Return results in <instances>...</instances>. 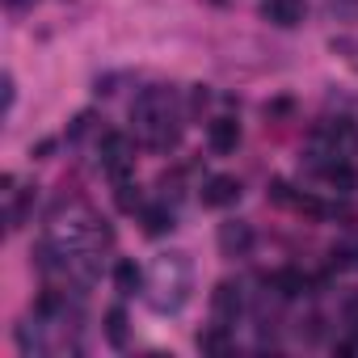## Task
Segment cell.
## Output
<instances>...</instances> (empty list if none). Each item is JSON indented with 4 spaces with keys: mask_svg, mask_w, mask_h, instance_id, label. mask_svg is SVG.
<instances>
[{
    "mask_svg": "<svg viewBox=\"0 0 358 358\" xmlns=\"http://www.w3.org/2000/svg\"><path fill=\"white\" fill-rule=\"evenodd\" d=\"M291 110H295V101H291V97H278V101L266 106V118H282V114H291Z\"/></svg>",
    "mask_w": 358,
    "mask_h": 358,
    "instance_id": "cell-18",
    "label": "cell"
},
{
    "mask_svg": "<svg viewBox=\"0 0 358 358\" xmlns=\"http://www.w3.org/2000/svg\"><path fill=\"white\" fill-rule=\"evenodd\" d=\"M114 287H118L122 295H135V291H143V270H139L131 257H122V262L114 266Z\"/></svg>",
    "mask_w": 358,
    "mask_h": 358,
    "instance_id": "cell-9",
    "label": "cell"
},
{
    "mask_svg": "<svg viewBox=\"0 0 358 358\" xmlns=\"http://www.w3.org/2000/svg\"><path fill=\"white\" fill-rule=\"evenodd\" d=\"M17 345H22V354H34V350H43V341H38V329L22 324V329H17Z\"/></svg>",
    "mask_w": 358,
    "mask_h": 358,
    "instance_id": "cell-16",
    "label": "cell"
},
{
    "mask_svg": "<svg viewBox=\"0 0 358 358\" xmlns=\"http://www.w3.org/2000/svg\"><path fill=\"white\" fill-rule=\"evenodd\" d=\"M143 232H148V236L173 232V211H169V207H143Z\"/></svg>",
    "mask_w": 358,
    "mask_h": 358,
    "instance_id": "cell-11",
    "label": "cell"
},
{
    "mask_svg": "<svg viewBox=\"0 0 358 358\" xmlns=\"http://www.w3.org/2000/svg\"><path fill=\"white\" fill-rule=\"evenodd\" d=\"M241 199V182L228 173H215L203 182V207H232Z\"/></svg>",
    "mask_w": 358,
    "mask_h": 358,
    "instance_id": "cell-4",
    "label": "cell"
},
{
    "mask_svg": "<svg viewBox=\"0 0 358 358\" xmlns=\"http://www.w3.org/2000/svg\"><path fill=\"white\" fill-rule=\"evenodd\" d=\"M131 160H135L131 139H127V135H118V131H110V135L101 139V169L114 177V182H122L127 169H131Z\"/></svg>",
    "mask_w": 358,
    "mask_h": 358,
    "instance_id": "cell-2",
    "label": "cell"
},
{
    "mask_svg": "<svg viewBox=\"0 0 358 358\" xmlns=\"http://www.w3.org/2000/svg\"><path fill=\"white\" fill-rule=\"evenodd\" d=\"M211 312H215L224 324H236V316L245 312V291H241V282H220V287L211 291Z\"/></svg>",
    "mask_w": 358,
    "mask_h": 358,
    "instance_id": "cell-3",
    "label": "cell"
},
{
    "mask_svg": "<svg viewBox=\"0 0 358 358\" xmlns=\"http://www.w3.org/2000/svg\"><path fill=\"white\" fill-rule=\"evenodd\" d=\"M5 5H9V9H13V13H30V9H34V5H38V0H5Z\"/></svg>",
    "mask_w": 358,
    "mask_h": 358,
    "instance_id": "cell-21",
    "label": "cell"
},
{
    "mask_svg": "<svg viewBox=\"0 0 358 358\" xmlns=\"http://www.w3.org/2000/svg\"><path fill=\"white\" fill-rule=\"evenodd\" d=\"M215 5H224V0H215Z\"/></svg>",
    "mask_w": 358,
    "mask_h": 358,
    "instance_id": "cell-24",
    "label": "cell"
},
{
    "mask_svg": "<svg viewBox=\"0 0 358 358\" xmlns=\"http://www.w3.org/2000/svg\"><path fill=\"white\" fill-rule=\"evenodd\" d=\"M13 97H17V89H13V76H5V110H13Z\"/></svg>",
    "mask_w": 358,
    "mask_h": 358,
    "instance_id": "cell-22",
    "label": "cell"
},
{
    "mask_svg": "<svg viewBox=\"0 0 358 358\" xmlns=\"http://www.w3.org/2000/svg\"><path fill=\"white\" fill-rule=\"evenodd\" d=\"M106 341L118 345V350L127 345V312H122V308H110V312H106Z\"/></svg>",
    "mask_w": 358,
    "mask_h": 358,
    "instance_id": "cell-12",
    "label": "cell"
},
{
    "mask_svg": "<svg viewBox=\"0 0 358 358\" xmlns=\"http://www.w3.org/2000/svg\"><path fill=\"white\" fill-rule=\"evenodd\" d=\"M199 350H207V354H224V350H228V324L203 329V333H199Z\"/></svg>",
    "mask_w": 358,
    "mask_h": 358,
    "instance_id": "cell-13",
    "label": "cell"
},
{
    "mask_svg": "<svg viewBox=\"0 0 358 358\" xmlns=\"http://www.w3.org/2000/svg\"><path fill=\"white\" fill-rule=\"evenodd\" d=\"M333 51H345V59L358 68V43L354 38H333Z\"/></svg>",
    "mask_w": 358,
    "mask_h": 358,
    "instance_id": "cell-19",
    "label": "cell"
},
{
    "mask_svg": "<svg viewBox=\"0 0 358 358\" xmlns=\"http://www.w3.org/2000/svg\"><path fill=\"white\" fill-rule=\"evenodd\" d=\"M207 143H211L215 156L236 152V148H241V122H236V118H215V122L207 127Z\"/></svg>",
    "mask_w": 358,
    "mask_h": 358,
    "instance_id": "cell-7",
    "label": "cell"
},
{
    "mask_svg": "<svg viewBox=\"0 0 358 358\" xmlns=\"http://www.w3.org/2000/svg\"><path fill=\"white\" fill-rule=\"evenodd\" d=\"M324 177H329L337 190H350V186H354V169H350V164H337V160L324 164Z\"/></svg>",
    "mask_w": 358,
    "mask_h": 358,
    "instance_id": "cell-14",
    "label": "cell"
},
{
    "mask_svg": "<svg viewBox=\"0 0 358 358\" xmlns=\"http://www.w3.org/2000/svg\"><path fill=\"white\" fill-rule=\"evenodd\" d=\"M303 13H308L303 0H262V17H266V22H274V26H282V30L299 26V22H303Z\"/></svg>",
    "mask_w": 358,
    "mask_h": 358,
    "instance_id": "cell-6",
    "label": "cell"
},
{
    "mask_svg": "<svg viewBox=\"0 0 358 358\" xmlns=\"http://www.w3.org/2000/svg\"><path fill=\"white\" fill-rule=\"evenodd\" d=\"M345 257H350V266L358 270V245H354V249H345Z\"/></svg>",
    "mask_w": 358,
    "mask_h": 358,
    "instance_id": "cell-23",
    "label": "cell"
},
{
    "mask_svg": "<svg viewBox=\"0 0 358 358\" xmlns=\"http://www.w3.org/2000/svg\"><path fill=\"white\" fill-rule=\"evenodd\" d=\"M341 320H345V329H350V337L358 341V295H350V299L341 303Z\"/></svg>",
    "mask_w": 358,
    "mask_h": 358,
    "instance_id": "cell-15",
    "label": "cell"
},
{
    "mask_svg": "<svg viewBox=\"0 0 358 358\" xmlns=\"http://www.w3.org/2000/svg\"><path fill=\"white\" fill-rule=\"evenodd\" d=\"M114 203H118V211H127V215H135V211H143V190L135 186V182H118V190H114Z\"/></svg>",
    "mask_w": 358,
    "mask_h": 358,
    "instance_id": "cell-10",
    "label": "cell"
},
{
    "mask_svg": "<svg viewBox=\"0 0 358 358\" xmlns=\"http://www.w3.org/2000/svg\"><path fill=\"white\" fill-rule=\"evenodd\" d=\"M160 295H152V308L156 312H177L186 299H190V257L186 253H164L156 262V287Z\"/></svg>",
    "mask_w": 358,
    "mask_h": 358,
    "instance_id": "cell-1",
    "label": "cell"
},
{
    "mask_svg": "<svg viewBox=\"0 0 358 358\" xmlns=\"http://www.w3.org/2000/svg\"><path fill=\"white\" fill-rule=\"evenodd\" d=\"M89 127H93V110H85V114H76V118H72V127H68V139H80Z\"/></svg>",
    "mask_w": 358,
    "mask_h": 358,
    "instance_id": "cell-17",
    "label": "cell"
},
{
    "mask_svg": "<svg viewBox=\"0 0 358 358\" xmlns=\"http://www.w3.org/2000/svg\"><path fill=\"white\" fill-rule=\"evenodd\" d=\"M220 249H224L228 257H245V253L253 249V228H249L245 220H228V224H220Z\"/></svg>",
    "mask_w": 358,
    "mask_h": 358,
    "instance_id": "cell-5",
    "label": "cell"
},
{
    "mask_svg": "<svg viewBox=\"0 0 358 358\" xmlns=\"http://www.w3.org/2000/svg\"><path fill=\"white\" fill-rule=\"evenodd\" d=\"M190 101H194V110H203V106L211 101V93H207V85H199V89L190 93Z\"/></svg>",
    "mask_w": 358,
    "mask_h": 358,
    "instance_id": "cell-20",
    "label": "cell"
},
{
    "mask_svg": "<svg viewBox=\"0 0 358 358\" xmlns=\"http://www.w3.org/2000/svg\"><path fill=\"white\" fill-rule=\"evenodd\" d=\"M270 287H274L282 299H295V295H308V287H316V282H312L303 270H291V266H287V270H274V274H270Z\"/></svg>",
    "mask_w": 358,
    "mask_h": 358,
    "instance_id": "cell-8",
    "label": "cell"
}]
</instances>
